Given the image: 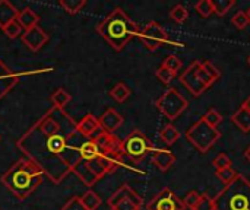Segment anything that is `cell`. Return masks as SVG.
<instances>
[{"label": "cell", "instance_id": "14", "mask_svg": "<svg viewBox=\"0 0 250 210\" xmlns=\"http://www.w3.org/2000/svg\"><path fill=\"white\" fill-rule=\"evenodd\" d=\"M76 129H78V132H79L83 137H86V139L95 136V134L101 130L100 121H98V118H97L94 114H86V115L78 123V127H76Z\"/></svg>", "mask_w": 250, "mask_h": 210}, {"label": "cell", "instance_id": "27", "mask_svg": "<svg viewBox=\"0 0 250 210\" xmlns=\"http://www.w3.org/2000/svg\"><path fill=\"white\" fill-rule=\"evenodd\" d=\"M161 66H164L166 69H168L170 72H173L174 75H177L180 72V69H182V60L176 54H168L164 58V61H163Z\"/></svg>", "mask_w": 250, "mask_h": 210}, {"label": "cell", "instance_id": "20", "mask_svg": "<svg viewBox=\"0 0 250 210\" xmlns=\"http://www.w3.org/2000/svg\"><path fill=\"white\" fill-rule=\"evenodd\" d=\"M233 123L243 132V133H249L250 132V111L245 110L243 107H240L231 117Z\"/></svg>", "mask_w": 250, "mask_h": 210}, {"label": "cell", "instance_id": "25", "mask_svg": "<svg viewBox=\"0 0 250 210\" xmlns=\"http://www.w3.org/2000/svg\"><path fill=\"white\" fill-rule=\"evenodd\" d=\"M59 4L70 15H76L78 12H81L83 9V6L86 4V0H60Z\"/></svg>", "mask_w": 250, "mask_h": 210}, {"label": "cell", "instance_id": "43", "mask_svg": "<svg viewBox=\"0 0 250 210\" xmlns=\"http://www.w3.org/2000/svg\"><path fill=\"white\" fill-rule=\"evenodd\" d=\"M248 64H249V66H250V56H249V57H248Z\"/></svg>", "mask_w": 250, "mask_h": 210}, {"label": "cell", "instance_id": "17", "mask_svg": "<svg viewBox=\"0 0 250 210\" xmlns=\"http://www.w3.org/2000/svg\"><path fill=\"white\" fill-rule=\"evenodd\" d=\"M38 20H40V16L31 7H23L22 10H19L18 18H16V22L22 26L23 31L38 26Z\"/></svg>", "mask_w": 250, "mask_h": 210}, {"label": "cell", "instance_id": "31", "mask_svg": "<svg viewBox=\"0 0 250 210\" xmlns=\"http://www.w3.org/2000/svg\"><path fill=\"white\" fill-rule=\"evenodd\" d=\"M3 32H4V35H6L7 38L15 39V38H18V37H22L23 29H22V26L15 20V22H10L9 25H6V26L3 28Z\"/></svg>", "mask_w": 250, "mask_h": 210}, {"label": "cell", "instance_id": "32", "mask_svg": "<svg viewBox=\"0 0 250 210\" xmlns=\"http://www.w3.org/2000/svg\"><path fill=\"white\" fill-rule=\"evenodd\" d=\"M202 120H204L205 123H208L209 126H212V127H218V124L223 121V115H221L215 108H209V110L205 113V115L202 117Z\"/></svg>", "mask_w": 250, "mask_h": 210}, {"label": "cell", "instance_id": "30", "mask_svg": "<svg viewBox=\"0 0 250 210\" xmlns=\"http://www.w3.org/2000/svg\"><path fill=\"white\" fill-rule=\"evenodd\" d=\"M196 12L199 13V16L202 18H208L214 13V6H212V0H201L196 3L195 6Z\"/></svg>", "mask_w": 250, "mask_h": 210}, {"label": "cell", "instance_id": "23", "mask_svg": "<svg viewBox=\"0 0 250 210\" xmlns=\"http://www.w3.org/2000/svg\"><path fill=\"white\" fill-rule=\"evenodd\" d=\"M130 88L126 85V83H123V82H119L111 91H110V96L116 101V102H125L129 96H130Z\"/></svg>", "mask_w": 250, "mask_h": 210}, {"label": "cell", "instance_id": "3", "mask_svg": "<svg viewBox=\"0 0 250 210\" xmlns=\"http://www.w3.org/2000/svg\"><path fill=\"white\" fill-rule=\"evenodd\" d=\"M97 31L116 51H122L133 37H138L139 32L138 25L120 7L110 12V15L98 23Z\"/></svg>", "mask_w": 250, "mask_h": 210}, {"label": "cell", "instance_id": "24", "mask_svg": "<svg viewBox=\"0 0 250 210\" xmlns=\"http://www.w3.org/2000/svg\"><path fill=\"white\" fill-rule=\"evenodd\" d=\"M81 202L83 205V208L86 210H97L101 205V199L97 193H94L92 190H88L82 197H81Z\"/></svg>", "mask_w": 250, "mask_h": 210}, {"label": "cell", "instance_id": "37", "mask_svg": "<svg viewBox=\"0 0 250 210\" xmlns=\"http://www.w3.org/2000/svg\"><path fill=\"white\" fill-rule=\"evenodd\" d=\"M201 66H202V69L217 82V80H220V77H221V72L211 63V61H201Z\"/></svg>", "mask_w": 250, "mask_h": 210}, {"label": "cell", "instance_id": "41", "mask_svg": "<svg viewBox=\"0 0 250 210\" xmlns=\"http://www.w3.org/2000/svg\"><path fill=\"white\" fill-rule=\"evenodd\" d=\"M242 107H243L245 110L250 111V96L248 98V99H246V101H245V102H243V104H242Z\"/></svg>", "mask_w": 250, "mask_h": 210}, {"label": "cell", "instance_id": "8", "mask_svg": "<svg viewBox=\"0 0 250 210\" xmlns=\"http://www.w3.org/2000/svg\"><path fill=\"white\" fill-rule=\"evenodd\" d=\"M138 37H139L141 42L145 45V48L149 51H157L163 44H166L168 41L167 32L155 20L148 22L142 29H139Z\"/></svg>", "mask_w": 250, "mask_h": 210}, {"label": "cell", "instance_id": "22", "mask_svg": "<svg viewBox=\"0 0 250 210\" xmlns=\"http://www.w3.org/2000/svg\"><path fill=\"white\" fill-rule=\"evenodd\" d=\"M72 101V96L70 94L64 89V88H57L53 95H51V102L54 107L60 108V110H64V107Z\"/></svg>", "mask_w": 250, "mask_h": 210}, {"label": "cell", "instance_id": "45", "mask_svg": "<svg viewBox=\"0 0 250 210\" xmlns=\"http://www.w3.org/2000/svg\"><path fill=\"white\" fill-rule=\"evenodd\" d=\"M0 140H1V137H0Z\"/></svg>", "mask_w": 250, "mask_h": 210}, {"label": "cell", "instance_id": "38", "mask_svg": "<svg viewBox=\"0 0 250 210\" xmlns=\"http://www.w3.org/2000/svg\"><path fill=\"white\" fill-rule=\"evenodd\" d=\"M195 210H215V206H214V199L209 197L208 194H202L198 206Z\"/></svg>", "mask_w": 250, "mask_h": 210}, {"label": "cell", "instance_id": "34", "mask_svg": "<svg viewBox=\"0 0 250 210\" xmlns=\"http://www.w3.org/2000/svg\"><path fill=\"white\" fill-rule=\"evenodd\" d=\"M155 75H157V79H158L161 83H164V85H170V83L173 82V79L176 77V75H174L173 72H170L168 69H166L164 66H160V67L157 69Z\"/></svg>", "mask_w": 250, "mask_h": 210}, {"label": "cell", "instance_id": "15", "mask_svg": "<svg viewBox=\"0 0 250 210\" xmlns=\"http://www.w3.org/2000/svg\"><path fill=\"white\" fill-rule=\"evenodd\" d=\"M176 161V156L167 149H155L152 152V164L163 172L168 171Z\"/></svg>", "mask_w": 250, "mask_h": 210}, {"label": "cell", "instance_id": "11", "mask_svg": "<svg viewBox=\"0 0 250 210\" xmlns=\"http://www.w3.org/2000/svg\"><path fill=\"white\" fill-rule=\"evenodd\" d=\"M22 42L31 50V51H40L50 39V35L42 31L40 26H35V28H31L28 31H23L22 37H21Z\"/></svg>", "mask_w": 250, "mask_h": 210}, {"label": "cell", "instance_id": "1", "mask_svg": "<svg viewBox=\"0 0 250 210\" xmlns=\"http://www.w3.org/2000/svg\"><path fill=\"white\" fill-rule=\"evenodd\" d=\"M76 127L78 123L64 110L53 105L28 129L16 146L44 175L59 184L82 161L81 146L86 137Z\"/></svg>", "mask_w": 250, "mask_h": 210}, {"label": "cell", "instance_id": "35", "mask_svg": "<svg viewBox=\"0 0 250 210\" xmlns=\"http://www.w3.org/2000/svg\"><path fill=\"white\" fill-rule=\"evenodd\" d=\"M231 23L237 28V29H245L248 25H250V19L246 12H237L233 18H231Z\"/></svg>", "mask_w": 250, "mask_h": 210}, {"label": "cell", "instance_id": "44", "mask_svg": "<svg viewBox=\"0 0 250 210\" xmlns=\"http://www.w3.org/2000/svg\"><path fill=\"white\" fill-rule=\"evenodd\" d=\"M246 13H248V16H249V19H250V9L248 10V12H246Z\"/></svg>", "mask_w": 250, "mask_h": 210}, {"label": "cell", "instance_id": "4", "mask_svg": "<svg viewBox=\"0 0 250 210\" xmlns=\"http://www.w3.org/2000/svg\"><path fill=\"white\" fill-rule=\"evenodd\" d=\"M215 210H250V181L242 174L214 199Z\"/></svg>", "mask_w": 250, "mask_h": 210}, {"label": "cell", "instance_id": "36", "mask_svg": "<svg viewBox=\"0 0 250 210\" xmlns=\"http://www.w3.org/2000/svg\"><path fill=\"white\" fill-rule=\"evenodd\" d=\"M212 165L215 167V170H224V168H229L231 167V159L226 155V153H220L218 156H215L212 159Z\"/></svg>", "mask_w": 250, "mask_h": 210}, {"label": "cell", "instance_id": "39", "mask_svg": "<svg viewBox=\"0 0 250 210\" xmlns=\"http://www.w3.org/2000/svg\"><path fill=\"white\" fill-rule=\"evenodd\" d=\"M62 210H86L83 208L82 202H81V197H72L69 199V202L62 208Z\"/></svg>", "mask_w": 250, "mask_h": 210}, {"label": "cell", "instance_id": "7", "mask_svg": "<svg viewBox=\"0 0 250 210\" xmlns=\"http://www.w3.org/2000/svg\"><path fill=\"white\" fill-rule=\"evenodd\" d=\"M160 113L168 120H176L189 105L188 99L176 89L168 88L155 102Z\"/></svg>", "mask_w": 250, "mask_h": 210}, {"label": "cell", "instance_id": "21", "mask_svg": "<svg viewBox=\"0 0 250 210\" xmlns=\"http://www.w3.org/2000/svg\"><path fill=\"white\" fill-rule=\"evenodd\" d=\"M160 137H161V140H163L166 145L171 146V145H174V143L180 139V132H179L173 124H167V126H164V127L161 129Z\"/></svg>", "mask_w": 250, "mask_h": 210}, {"label": "cell", "instance_id": "42", "mask_svg": "<svg viewBox=\"0 0 250 210\" xmlns=\"http://www.w3.org/2000/svg\"><path fill=\"white\" fill-rule=\"evenodd\" d=\"M245 158H246V159L250 162V146L246 149V151H245Z\"/></svg>", "mask_w": 250, "mask_h": 210}, {"label": "cell", "instance_id": "5", "mask_svg": "<svg viewBox=\"0 0 250 210\" xmlns=\"http://www.w3.org/2000/svg\"><path fill=\"white\" fill-rule=\"evenodd\" d=\"M186 139L201 152L207 153L220 139H221V132L217 127L209 126L205 123L202 118L198 120L190 129L186 132Z\"/></svg>", "mask_w": 250, "mask_h": 210}, {"label": "cell", "instance_id": "29", "mask_svg": "<svg viewBox=\"0 0 250 210\" xmlns=\"http://www.w3.org/2000/svg\"><path fill=\"white\" fill-rule=\"evenodd\" d=\"M170 16H171V19H173L174 22H177V23H183V22L188 19L189 12H188V9H186L183 4H176V6L171 9Z\"/></svg>", "mask_w": 250, "mask_h": 210}, {"label": "cell", "instance_id": "40", "mask_svg": "<svg viewBox=\"0 0 250 210\" xmlns=\"http://www.w3.org/2000/svg\"><path fill=\"white\" fill-rule=\"evenodd\" d=\"M198 77L201 79V82L207 86V88H209V86H212L214 83H215V80L202 69V66L199 64V67H198Z\"/></svg>", "mask_w": 250, "mask_h": 210}, {"label": "cell", "instance_id": "6", "mask_svg": "<svg viewBox=\"0 0 250 210\" xmlns=\"http://www.w3.org/2000/svg\"><path fill=\"white\" fill-rule=\"evenodd\" d=\"M149 152H154L151 140L139 130H133L122 140V155L125 159L139 162L146 158Z\"/></svg>", "mask_w": 250, "mask_h": 210}, {"label": "cell", "instance_id": "28", "mask_svg": "<svg viewBox=\"0 0 250 210\" xmlns=\"http://www.w3.org/2000/svg\"><path fill=\"white\" fill-rule=\"evenodd\" d=\"M234 4H236L234 0H212L214 13H217L220 16H224Z\"/></svg>", "mask_w": 250, "mask_h": 210}, {"label": "cell", "instance_id": "10", "mask_svg": "<svg viewBox=\"0 0 250 210\" xmlns=\"http://www.w3.org/2000/svg\"><path fill=\"white\" fill-rule=\"evenodd\" d=\"M201 61L199 60H195L180 76V82L190 91V94L193 96H201L208 88L201 82V79L198 77V67H199Z\"/></svg>", "mask_w": 250, "mask_h": 210}, {"label": "cell", "instance_id": "9", "mask_svg": "<svg viewBox=\"0 0 250 210\" xmlns=\"http://www.w3.org/2000/svg\"><path fill=\"white\" fill-rule=\"evenodd\" d=\"M183 200L177 197V194L168 189L164 187L157 196L152 197V200L146 205V210H185Z\"/></svg>", "mask_w": 250, "mask_h": 210}, {"label": "cell", "instance_id": "33", "mask_svg": "<svg viewBox=\"0 0 250 210\" xmlns=\"http://www.w3.org/2000/svg\"><path fill=\"white\" fill-rule=\"evenodd\" d=\"M201 197H202V194H199L198 191H195V190H193V191L188 193L182 200H183L185 208L195 210L196 209V206H198V203H199V200H201Z\"/></svg>", "mask_w": 250, "mask_h": 210}, {"label": "cell", "instance_id": "16", "mask_svg": "<svg viewBox=\"0 0 250 210\" xmlns=\"http://www.w3.org/2000/svg\"><path fill=\"white\" fill-rule=\"evenodd\" d=\"M72 172L86 186V187H92L100 178L94 174V171L88 167V164L85 161H81L75 165V168L72 170Z\"/></svg>", "mask_w": 250, "mask_h": 210}, {"label": "cell", "instance_id": "2", "mask_svg": "<svg viewBox=\"0 0 250 210\" xmlns=\"http://www.w3.org/2000/svg\"><path fill=\"white\" fill-rule=\"evenodd\" d=\"M44 172L29 159H19L3 175V186L19 200H25L42 183Z\"/></svg>", "mask_w": 250, "mask_h": 210}, {"label": "cell", "instance_id": "12", "mask_svg": "<svg viewBox=\"0 0 250 210\" xmlns=\"http://www.w3.org/2000/svg\"><path fill=\"white\" fill-rule=\"evenodd\" d=\"M21 75L12 72L1 60H0V101L16 86Z\"/></svg>", "mask_w": 250, "mask_h": 210}, {"label": "cell", "instance_id": "13", "mask_svg": "<svg viewBox=\"0 0 250 210\" xmlns=\"http://www.w3.org/2000/svg\"><path fill=\"white\" fill-rule=\"evenodd\" d=\"M100 127L104 130V132H108V133H114L122 124H123V117L114 110V108H108L100 118Z\"/></svg>", "mask_w": 250, "mask_h": 210}, {"label": "cell", "instance_id": "19", "mask_svg": "<svg viewBox=\"0 0 250 210\" xmlns=\"http://www.w3.org/2000/svg\"><path fill=\"white\" fill-rule=\"evenodd\" d=\"M142 205H144V200L141 199V196L135 190H132L127 197L116 203L111 210H141Z\"/></svg>", "mask_w": 250, "mask_h": 210}, {"label": "cell", "instance_id": "26", "mask_svg": "<svg viewBox=\"0 0 250 210\" xmlns=\"http://www.w3.org/2000/svg\"><path fill=\"white\" fill-rule=\"evenodd\" d=\"M217 177L220 181L224 183V186H229L231 184L237 177H239V172L233 170V167H229V168H224V170H218L217 171Z\"/></svg>", "mask_w": 250, "mask_h": 210}, {"label": "cell", "instance_id": "18", "mask_svg": "<svg viewBox=\"0 0 250 210\" xmlns=\"http://www.w3.org/2000/svg\"><path fill=\"white\" fill-rule=\"evenodd\" d=\"M19 10L7 0H0V28L3 29L10 22H15Z\"/></svg>", "mask_w": 250, "mask_h": 210}]
</instances>
